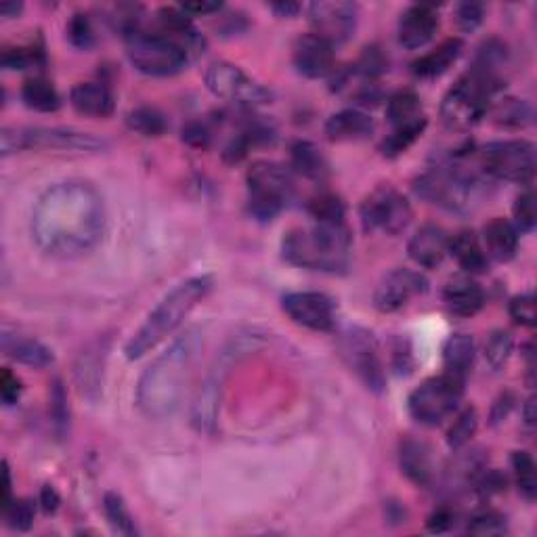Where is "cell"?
<instances>
[{"instance_id": "obj_1", "label": "cell", "mask_w": 537, "mask_h": 537, "mask_svg": "<svg viewBox=\"0 0 537 537\" xmlns=\"http://www.w3.org/2000/svg\"><path fill=\"white\" fill-rule=\"evenodd\" d=\"M30 231L36 248L70 261L97 248L105 231V204L87 181L68 179L47 187L34 204Z\"/></svg>"}, {"instance_id": "obj_2", "label": "cell", "mask_w": 537, "mask_h": 537, "mask_svg": "<svg viewBox=\"0 0 537 537\" xmlns=\"http://www.w3.org/2000/svg\"><path fill=\"white\" fill-rule=\"evenodd\" d=\"M202 347L204 334L198 328H191L147 365L135 395L139 412L145 418L162 420L179 410Z\"/></svg>"}, {"instance_id": "obj_3", "label": "cell", "mask_w": 537, "mask_h": 537, "mask_svg": "<svg viewBox=\"0 0 537 537\" xmlns=\"http://www.w3.org/2000/svg\"><path fill=\"white\" fill-rule=\"evenodd\" d=\"M212 290L210 275H196L177 284L143 321V326L126 342L124 355L128 361H137L154 351L160 342L173 336L183 321L191 315Z\"/></svg>"}, {"instance_id": "obj_4", "label": "cell", "mask_w": 537, "mask_h": 537, "mask_svg": "<svg viewBox=\"0 0 537 537\" xmlns=\"http://www.w3.org/2000/svg\"><path fill=\"white\" fill-rule=\"evenodd\" d=\"M353 235L345 225H315L284 233V261L309 271L345 273L351 265Z\"/></svg>"}, {"instance_id": "obj_5", "label": "cell", "mask_w": 537, "mask_h": 537, "mask_svg": "<svg viewBox=\"0 0 537 537\" xmlns=\"http://www.w3.org/2000/svg\"><path fill=\"white\" fill-rule=\"evenodd\" d=\"M414 191L428 204L447 212L468 214L481 204L485 196V181L460 162L451 160L420 175L414 181Z\"/></svg>"}, {"instance_id": "obj_6", "label": "cell", "mask_w": 537, "mask_h": 537, "mask_svg": "<svg viewBox=\"0 0 537 537\" xmlns=\"http://www.w3.org/2000/svg\"><path fill=\"white\" fill-rule=\"evenodd\" d=\"M506 78L470 68L441 101V120L449 131L464 133L479 124L504 89Z\"/></svg>"}, {"instance_id": "obj_7", "label": "cell", "mask_w": 537, "mask_h": 537, "mask_svg": "<svg viewBox=\"0 0 537 537\" xmlns=\"http://www.w3.org/2000/svg\"><path fill=\"white\" fill-rule=\"evenodd\" d=\"M248 212L252 219L269 223L282 212L296 193L292 168L277 162H254L246 173Z\"/></svg>"}, {"instance_id": "obj_8", "label": "cell", "mask_w": 537, "mask_h": 537, "mask_svg": "<svg viewBox=\"0 0 537 537\" xmlns=\"http://www.w3.org/2000/svg\"><path fill=\"white\" fill-rule=\"evenodd\" d=\"M107 143L95 135L74 131V128H47V126H5L0 133L3 156L17 152H101Z\"/></svg>"}, {"instance_id": "obj_9", "label": "cell", "mask_w": 537, "mask_h": 537, "mask_svg": "<svg viewBox=\"0 0 537 537\" xmlns=\"http://www.w3.org/2000/svg\"><path fill=\"white\" fill-rule=\"evenodd\" d=\"M126 53L133 66L145 74L166 78L183 72L189 63V55L164 34H149L137 30L126 36Z\"/></svg>"}, {"instance_id": "obj_10", "label": "cell", "mask_w": 537, "mask_h": 537, "mask_svg": "<svg viewBox=\"0 0 537 537\" xmlns=\"http://www.w3.org/2000/svg\"><path fill=\"white\" fill-rule=\"evenodd\" d=\"M479 164L491 179L531 187L537 168L535 145L525 139L487 143L479 149Z\"/></svg>"}, {"instance_id": "obj_11", "label": "cell", "mask_w": 537, "mask_h": 537, "mask_svg": "<svg viewBox=\"0 0 537 537\" xmlns=\"http://www.w3.org/2000/svg\"><path fill=\"white\" fill-rule=\"evenodd\" d=\"M464 384V380L449 374L424 380L407 399L410 416L424 426H439L460 407Z\"/></svg>"}, {"instance_id": "obj_12", "label": "cell", "mask_w": 537, "mask_h": 537, "mask_svg": "<svg viewBox=\"0 0 537 537\" xmlns=\"http://www.w3.org/2000/svg\"><path fill=\"white\" fill-rule=\"evenodd\" d=\"M340 357L349 370L365 384V389L380 395L386 389V372L376 336L365 328H349L338 342Z\"/></svg>"}, {"instance_id": "obj_13", "label": "cell", "mask_w": 537, "mask_h": 537, "mask_svg": "<svg viewBox=\"0 0 537 537\" xmlns=\"http://www.w3.org/2000/svg\"><path fill=\"white\" fill-rule=\"evenodd\" d=\"M412 204L393 185H380L365 196L359 208L363 229L368 233L399 235L412 223Z\"/></svg>"}, {"instance_id": "obj_14", "label": "cell", "mask_w": 537, "mask_h": 537, "mask_svg": "<svg viewBox=\"0 0 537 537\" xmlns=\"http://www.w3.org/2000/svg\"><path fill=\"white\" fill-rule=\"evenodd\" d=\"M206 89L223 101L256 107L271 101V91L229 61H212L204 74Z\"/></svg>"}, {"instance_id": "obj_15", "label": "cell", "mask_w": 537, "mask_h": 537, "mask_svg": "<svg viewBox=\"0 0 537 537\" xmlns=\"http://www.w3.org/2000/svg\"><path fill=\"white\" fill-rule=\"evenodd\" d=\"M359 7L347 0H321L309 7V21L313 34L330 45H342L357 30Z\"/></svg>"}, {"instance_id": "obj_16", "label": "cell", "mask_w": 537, "mask_h": 537, "mask_svg": "<svg viewBox=\"0 0 537 537\" xmlns=\"http://www.w3.org/2000/svg\"><path fill=\"white\" fill-rule=\"evenodd\" d=\"M284 313L313 332H332L336 328V303L324 292H290L282 298Z\"/></svg>"}, {"instance_id": "obj_17", "label": "cell", "mask_w": 537, "mask_h": 537, "mask_svg": "<svg viewBox=\"0 0 537 537\" xmlns=\"http://www.w3.org/2000/svg\"><path fill=\"white\" fill-rule=\"evenodd\" d=\"M428 290V279L414 269L399 267L386 273L374 292V307L380 313H397Z\"/></svg>"}, {"instance_id": "obj_18", "label": "cell", "mask_w": 537, "mask_h": 537, "mask_svg": "<svg viewBox=\"0 0 537 537\" xmlns=\"http://www.w3.org/2000/svg\"><path fill=\"white\" fill-rule=\"evenodd\" d=\"M334 47L324 38L315 34H305L294 45V66L298 74L305 78L319 80L334 74Z\"/></svg>"}, {"instance_id": "obj_19", "label": "cell", "mask_w": 537, "mask_h": 537, "mask_svg": "<svg viewBox=\"0 0 537 537\" xmlns=\"http://www.w3.org/2000/svg\"><path fill=\"white\" fill-rule=\"evenodd\" d=\"M439 30V13L431 5H414L399 19V45L407 51L426 47Z\"/></svg>"}, {"instance_id": "obj_20", "label": "cell", "mask_w": 537, "mask_h": 537, "mask_svg": "<svg viewBox=\"0 0 537 537\" xmlns=\"http://www.w3.org/2000/svg\"><path fill=\"white\" fill-rule=\"evenodd\" d=\"M399 466L403 475L418 487H431L437 481L433 449L424 441L403 439L399 445Z\"/></svg>"}, {"instance_id": "obj_21", "label": "cell", "mask_w": 537, "mask_h": 537, "mask_svg": "<svg viewBox=\"0 0 537 537\" xmlns=\"http://www.w3.org/2000/svg\"><path fill=\"white\" fill-rule=\"evenodd\" d=\"M107 361L105 340H95L84 349L74 365V378L82 397L97 401L103 389V372Z\"/></svg>"}, {"instance_id": "obj_22", "label": "cell", "mask_w": 537, "mask_h": 537, "mask_svg": "<svg viewBox=\"0 0 537 537\" xmlns=\"http://www.w3.org/2000/svg\"><path fill=\"white\" fill-rule=\"evenodd\" d=\"M410 259L422 269H437L449 254V235L439 225H422L407 244Z\"/></svg>"}, {"instance_id": "obj_23", "label": "cell", "mask_w": 537, "mask_h": 537, "mask_svg": "<svg viewBox=\"0 0 537 537\" xmlns=\"http://www.w3.org/2000/svg\"><path fill=\"white\" fill-rule=\"evenodd\" d=\"M443 303L458 317H472L485 307V292L472 275H456L451 277L443 288Z\"/></svg>"}, {"instance_id": "obj_24", "label": "cell", "mask_w": 537, "mask_h": 537, "mask_svg": "<svg viewBox=\"0 0 537 537\" xmlns=\"http://www.w3.org/2000/svg\"><path fill=\"white\" fill-rule=\"evenodd\" d=\"M483 250L487 259L510 263L519 252V231L510 221L496 217L483 229Z\"/></svg>"}, {"instance_id": "obj_25", "label": "cell", "mask_w": 537, "mask_h": 537, "mask_svg": "<svg viewBox=\"0 0 537 537\" xmlns=\"http://www.w3.org/2000/svg\"><path fill=\"white\" fill-rule=\"evenodd\" d=\"M70 103L82 116L107 118L114 114V93L103 82H78L70 91Z\"/></svg>"}, {"instance_id": "obj_26", "label": "cell", "mask_w": 537, "mask_h": 537, "mask_svg": "<svg viewBox=\"0 0 537 537\" xmlns=\"http://www.w3.org/2000/svg\"><path fill=\"white\" fill-rule=\"evenodd\" d=\"M376 131L374 120L361 110H342L328 118L326 135L334 143H351L370 139Z\"/></svg>"}, {"instance_id": "obj_27", "label": "cell", "mask_w": 537, "mask_h": 537, "mask_svg": "<svg viewBox=\"0 0 537 537\" xmlns=\"http://www.w3.org/2000/svg\"><path fill=\"white\" fill-rule=\"evenodd\" d=\"M3 353L21 365H28V368H38V370L49 368L55 359L53 351L47 345H42L40 340L30 338V336H21L9 330L3 332Z\"/></svg>"}, {"instance_id": "obj_28", "label": "cell", "mask_w": 537, "mask_h": 537, "mask_svg": "<svg viewBox=\"0 0 537 537\" xmlns=\"http://www.w3.org/2000/svg\"><path fill=\"white\" fill-rule=\"evenodd\" d=\"M290 168L315 183H324L330 175V164L321 149L311 141H296L290 147Z\"/></svg>"}, {"instance_id": "obj_29", "label": "cell", "mask_w": 537, "mask_h": 537, "mask_svg": "<svg viewBox=\"0 0 537 537\" xmlns=\"http://www.w3.org/2000/svg\"><path fill=\"white\" fill-rule=\"evenodd\" d=\"M462 51H464V42L460 38H449V40L441 42V45L435 51L426 53L420 59H416L412 63V72H414V76L424 78V80L439 78L451 66H454V63L458 61V57L462 55Z\"/></svg>"}, {"instance_id": "obj_30", "label": "cell", "mask_w": 537, "mask_h": 537, "mask_svg": "<svg viewBox=\"0 0 537 537\" xmlns=\"http://www.w3.org/2000/svg\"><path fill=\"white\" fill-rule=\"evenodd\" d=\"M477 347H475V338L464 332L451 334L445 345H443V365H445V374L456 376L466 382V376L472 370V363H475Z\"/></svg>"}, {"instance_id": "obj_31", "label": "cell", "mask_w": 537, "mask_h": 537, "mask_svg": "<svg viewBox=\"0 0 537 537\" xmlns=\"http://www.w3.org/2000/svg\"><path fill=\"white\" fill-rule=\"evenodd\" d=\"M449 254L466 275H479L489 269V259L475 231H460L449 238Z\"/></svg>"}, {"instance_id": "obj_32", "label": "cell", "mask_w": 537, "mask_h": 537, "mask_svg": "<svg viewBox=\"0 0 537 537\" xmlns=\"http://www.w3.org/2000/svg\"><path fill=\"white\" fill-rule=\"evenodd\" d=\"M21 101H24L30 110L51 114L57 112L61 107V97L57 89L53 87V82L47 78H30L21 87Z\"/></svg>"}, {"instance_id": "obj_33", "label": "cell", "mask_w": 537, "mask_h": 537, "mask_svg": "<svg viewBox=\"0 0 537 537\" xmlns=\"http://www.w3.org/2000/svg\"><path fill=\"white\" fill-rule=\"evenodd\" d=\"M493 122L504 128H527L533 122V107L525 99L506 97L491 105Z\"/></svg>"}, {"instance_id": "obj_34", "label": "cell", "mask_w": 537, "mask_h": 537, "mask_svg": "<svg viewBox=\"0 0 537 537\" xmlns=\"http://www.w3.org/2000/svg\"><path fill=\"white\" fill-rule=\"evenodd\" d=\"M424 118L422 114V101L414 91H399L386 101V120L395 126L412 124Z\"/></svg>"}, {"instance_id": "obj_35", "label": "cell", "mask_w": 537, "mask_h": 537, "mask_svg": "<svg viewBox=\"0 0 537 537\" xmlns=\"http://www.w3.org/2000/svg\"><path fill=\"white\" fill-rule=\"evenodd\" d=\"M309 217L315 225H345L347 223V206L334 193H319L311 198Z\"/></svg>"}, {"instance_id": "obj_36", "label": "cell", "mask_w": 537, "mask_h": 537, "mask_svg": "<svg viewBox=\"0 0 537 537\" xmlns=\"http://www.w3.org/2000/svg\"><path fill=\"white\" fill-rule=\"evenodd\" d=\"M426 118H420L412 124H403V126H395L393 133L386 137L380 143V152L384 158H399L401 154H405L407 149H410L424 133L426 128Z\"/></svg>"}, {"instance_id": "obj_37", "label": "cell", "mask_w": 537, "mask_h": 537, "mask_svg": "<svg viewBox=\"0 0 537 537\" xmlns=\"http://www.w3.org/2000/svg\"><path fill=\"white\" fill-rule=\"evenodd\" d=\"M103 512L105 519L110 523V527L114 529V533L124 535V537H133L137 535V525L131 510H128L126 502L122 500L120 493L116 491H107L103 496Z\"/></svg>"}, {"instance_id": "obj_38", "label": "cell", "mask_w": 537, "mask_h": 537, "mask_svg": "<svg viewBox=\"0 0 537 537\" xmlns=\"http://www.w3.org/2000/svg\"><path fill=\"white\" fill-rule=\"evenodd\" d=\"M126 124L131 131L143 135V137H162L168 131V120L158 110V107H137L131 114L126 116Z\"/></svg>"}, {"instance_id": "obj_39", "label": "cell", "mask_w": 537, "mask_h": 537, "mask_svg": "<svg viewBox=\"0 0 537 537\" xmlns=\"http://www.w3.org/2000/svg\"><path fill=\"white\" fill-rule=\"evenodd\" d=\"M49 416L53 422V428L59 439L68 437L70 433V405H68V393L66 386L59 378L53 380L49 391Z\"/></svg>"}, {"instance_id": "obj_40", "label": "cell", "mask_w": 537, "mask_h": 537, "mask_svg": "<svg viewBox=\"0 0 537 537\" xmlns=\"http://www.w3.org/2000/svg\"><path fill=\"white\" fill-rule=\"evenodd\" d=\"M512 468H514V477H517V487L521 491V496L527 502H535V498H537V472H535V462H533L531 454H527V451H514Z\"/></svg>"}, {"instance_id": "obj_41", "label": "cell", "mask_w": 537, "mask_h": 537, "mask_svg": "<svg viewBox=\"0 0 537 537\" xmlns=\"http://www.w3.org/2000/svg\"><path fill=\"white\" fill-rule=\"evenodd\" d=\"M479 428V416L475 407H466L464 412H460L454 420V424L449 426L447 431V445L451 449H462L470 443V439L477 435Z\"/></svg>"}, {"instance_id": "obj_42", "label": "cell", "mask_w": 537, "mask_h": 537, "mask_svg": "<svg viewBox=\"0 0 537 537\" xmlns=\"http://www.w3.org/2000/svg\"><path fill=\"white\" fill-rule=\"evenodd\" d=\"M512 349H514V338H512L510 332H506V330H496V332H493V334L487 338V342H485V351H483L485 361H487L489 368H491L493 372L502 370L504 365H506V361H508L510 355H512Z\"/></svg>"}, {"instance_id": "obj_43", "label": "cell", "mask_w": 537, "mask_h": 537, "mask_svg": "<svg viewBox=\"0 0 537 537\" xmlns=\"http://www.w3.org/2000/svg\"><path fill=\"white\" fill-rule=\"evenodd\" d=\"M351 68L359 78L376 82L384 72H389V57H386L384 51L380 47H376V45L365 47L361 57L357 59V63Z\"/></svg>"}, {"instance_id": "obj_44", "label": "cell", "mask_w": 537, "mask_h": 537, "mask_svg": "<svg viewBox=\"0 0 537 537\" xmlns=\"http://www.w3.org/2000/svg\"><path fill=\"white\" fill-rule=\"evenodd\" d=\"M508 531V521L498 510H479L466 523V533L470 535H504Z\"/></svg>"}, {"instance_id": "obj_45", "label": "cell", "mask_w": 537, "mask_h": 537, "mask_svg": "<svg viewBox=\"0 0 537 537\" xmlns=\"http://www.w3.org/2000/svg\"><path fill=\"white\" fill-rule=\"evenodd\" d=\"M514 214V227H517L519 233H531L537 223V210H535V193L531 187H527L521 196L514 200L512 206Z\"/></svg>"}, {"instance_id": "obj_46", "label": "cell", "mask_w": 537, "mask_h": 537, "mask_svg": "<svg viewBox=\"0 0 537 537\" xmlns=\"http://www.w3.org/2000/svg\"><path fill=\"white\" fill-rule=\"evenodd\" d=\"M5 521L11 529L15 531H30L34 525V517H36V506L32 500L19 498V500H11L5 508Z\"/></svg>"}, {"instance_id": "obj_47", "label": "cell", "mask_w": 537, "mask_h": 537, "mask_svg": "<svg viewBox=\"0 0 537 537\" xmlns=\"http://www.w3.org/2000/svg\"><path fill=\"white\" fill-rule=\"evenodd\" d=\"M68 40L74 49L80 51H89L95 45V32L91 26V19L84 13H76L72 15V19L68 21Z\"/></svg>"}, {"instance_id": "obj_48", "label": "cell", "mask_w": 537, "mask_h": 537, "mask_svg": "<svg viewBox=\"0 0 537 537\" xmlns=\"http://www.w3.org/2000/svg\"><path fill=\"white\" fill-rule=\"evenodd\" d=\"M508 313H510L514 324L533 328L535 326V296H533V292H523L519 296H514L508 305Z\"/></svg>"}, {"instance_id": "obj_49", "label": "cell", "mask_w": 537, "mask_h": 537, "mask_svg": "<svg viewBox=\"0 0 537 537\" xmlns=\"http://www.w3.org/2000/svg\"><path fill=\"white\" fill-rule=\"evenodd\" d=\"M38 55L40 51L36 49H5L0 63H3L5 70H28L30 66H36Z\"/></svg>"}, {"instance_id": "obj_50", "label": "cell", "mask_w": 537, "mask_h": 537, "mask_svg": "<svg viewBox=\"0 0 537 537\" xmlns=\"http://www.w3.org/2000/svg\"><path fill=\"white\" fill-rule=\"evenodd\" d=\"M485 19V7L481 3H462L456 9V21L460 30L475 32Z\"/></svg>"}, {"instance_id": "obj_51", "label": "cell", "mask_w": 537, "mask_h": 537, "mask_svg": "<svg viewBox=\"0 0 537 537\" xmlns=\"http://www.w3.org/2000/svg\"><path fill=\"white\" fill-rule=\"evenodd\" d=\"M181 139H183V143H187L193 149H206L210 145L212 133H210V128L204 122L193 120V122H187L183 126Z\"/></svg>"}, {"instance_id": "obj_52", "label": "cell", "mask_w": 537, "mask_h": 537, "mask_svg": "<svg viewBox=\"0 0 537 537\" xmlns=\"http://www.w3.org/2000/svg\"><path fill=\"white\" fill-rule=\"evenodd\" d=\"M21 391H24L21 380L11 370L5 368L3 374H0V397H3V403L15 405L21 397Z\"/></svg>"}, {"instance_id": "obj_53", "label": "cell", "mask_w": 537, "mask_h": 537, "mask_svg": "<svg viewBox=\"0 0 537 537\" xmlns=\"http://www.w3.org/2000/svg\"><path fill=\"white\" fill-rule=\"evenodd\" d=\"M454 525H456V512L449 506H439L426 521V527L431 533H447Z\"/></svg>"}, {"instance_id": "obj_54", "label": "cell", "mask_w": 537, "mask_h": 537, "mask_svg": "<svg viewBox=\"0 0 537 537\" xmlns=\"http://www.w3.org/2000/svg\"><path fill=\"white\" fill-rule=\"evenodd\" d=\"M393 368L397 374H410L414 368V355L410 349V342L399 338L393 349Z\"/></svg>"}, {"instance_id": "obj_55", "label": "cell", "mask_w": 537, "mask_h": 537, "mask_svg": "<svg viewBox=\"0 0 537 537\" xmlns=\"http://www.w3.org/2000/svg\"><path fill=\"white\" fill-rule=\"evenodd\" d=\"M512 407H514V397L510 393H502L491 407V424L504 422L508 414L512 412Z\"/></svg>"}, {"instance_id": "obj_56", "label": "cell", "mask_w": 537, "mask_h": 537, "mask_svg": "<svg viewBox=\"0 0 537 537\" xmlns=\"http://www.w3.org/2000/svg\"><path fill=\"white\" fill-rule=\"evenodd\" d=\"M59 504H61V498L53 485H45L40 489V506L47 514H55Z\"/></svg>"}, {"instance_id": "obj_57", "label": "cell", "mask_w": 537, "mask_h": 537, "mask_svg": "<svg viewBox=\"0 0 537 537\" xmlns=\"http://www.w3.org/2000/svg\"><path fill=\"white\" fill-rule=\"evenodd\" d=\"M181 9L187 15H210V13L221 11L223 5L221 3H183Z\"/></svg>"}, {"instance_id": "obj_58", "label": "cell", "mask_w": 537, "mask_h": 537, "mask_svg": "<svg viewBox=\"0 0 537 537\" xmlns=\"http://www.w3.org/2000/svg\"><path fill=\"white\" fill-rule=\"evenodd\" d=\"M535 420H537V414H535V397H529L525 401V405H523V424L527 426V431H533Z\"/></svg>"}, {"instance_id": "obj_59", "label": "cell", "mask_w": 537, "mask_h": 537, "mask_svg": "<svg viewBox=\"0 0 537 537\" xmlns=\"http://www.w3.org/2000/svg\"><path fill=\"white\" fill-rule=\"evenodd\" d=\"M271 11L277 17H296L300 13V5L298 3H273Z\"/></svg>"}, {"instance_id": "obj_60", "label": "cell", "mask_w": 537, "mask_h": 537, "mask_svg": "<svg viewBox=\"0 0 537 537\" xmlns=\"http://www.w3.org/2000/svg\"><path fill=\"white\" fill-rule=\"evenodd\" d=\"M11 470H9V464L3 462V500H0V504H3V508L11 502Z\"/></svg>"}, {"instance_id": "obj_61", "label": "cell", "mask_w": 537, "mask_h": 537, "mask_svg": "<svg viewBox=\"0 0 537 537\" xmlns=\"http://www.w3.org/2000/svg\"><path fill=\"white\" fill-rule=\"evenodd\" d=\"M21 11H24V5H21V3H3V5H0V15H3L5 19H13Z\"/></svg>"}]
</instances>
